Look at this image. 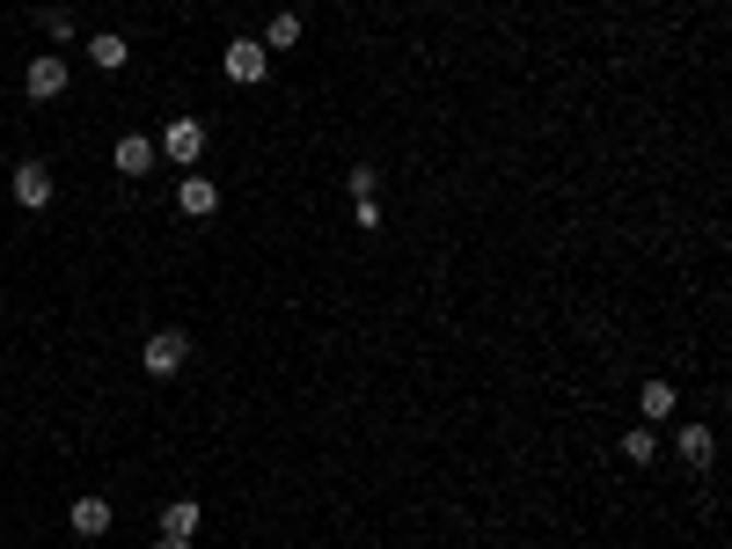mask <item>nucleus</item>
<instances>
[{"instance_id":"8","label":"nucleus","mask_w":732,"mask_h":549,"mask_svg":"<svg viewBox=\"0 0 732 549\" xmlns=\"http://www.w3.org/2000/svg\"><path fill=\"white\" fill-rule=\"evenodd\" d=\"M176 206H184L191 220H205V213H220V191L205 184V176H184V191H176Z\"/></svg>"},{"instance_id":"14","label":"nucleus","mask_w":732,"mask_h":549,"mask_svg":"<svg viewBox=\"0 0 732 549\" xmlns=\"http://www.w3.org/2000/svg\"><path fill=\"white\" fill-rule=\"evenodd\" d=\"M623 454H630V469H645V462H652V454H659V440H652V432H645V425H637L630 440H623Z\"/></svg>"},{"instance_id":"17","label":"nucleus","mask_w":732,"mask_h":549,"mask_svg":"<svg viewBox=\"0 0 732 549\" xmlns=\"http://www.w3.org/2000/svg\"><path fill=\"white\" fill-rule=\"evenodd\" d=\"M154 549H191V542H176V535H154Z\"/></svg>"},{"instance_id":"6","label":"nucleus","mask_w":732,"mask_h":549,"mask_svg":"<svg viewBox=\"0 0 732 549\" xmlns=\"http://www.w3.org/2000/svg\"><path fill=\"white\" fill-rule=\"evenodd\" d=\"M110 162H118V176H146V168L162 162V147L146 140V132H125V140L110 147Z\"/></svg>"},{"instance_id":"10","label":"nucleus","mask_w":732,"mask_h":549,"mask_svg":"<svg viewBox=\"0 0 732 549\" xmlns=\"http://www.w3.org/2000/svg\"><path fill=\"white\" fill-rule=\"evenodd\" d=\"M88 59H96V67H103V73H118V67H125V59H132V45H125L118 30H96V37H88Z\"/></svg>"},{"instance_id":"15","label":"nucleus","mask_w":732,"mask_h":549,"mask_svg":"<svg viewBox=\"0 0 732 549\" xmlns=\"http://www.w3.org/2000/svg\"><path fill=\"white\" fill-rule=\"evenodd\" d=\"M374 184H381V168H374V162H352V198H374Z\"/></svg>"},{"instance_id":"3","label":"nucleus","mask_w":732,"mask_h":549,"mask_svg":"<svg viewBox=\"0 0 732 549\" xmlns=\"http://www.w3.org/2000/svg\"><path fill=\"white\" fill-rule=\"evenodd\" d=\"M162 154H169V162H198V154H205V125L198 118H169L162 125Z\"/></svg>"},{"instance_id":"13","label":"nucleus","mask_w":732,"mask_h":549,"mask_svg":"<svg viewBox=\"0 0 732 549\" xmlns=\"http://www.w3.org/2000/svg\"><path fill=\"white\" fill-rule=\"evenodd\" d=\"M710 425H682V454H688V469H710Z\"/></svg>"},{"instance_id":"4","label":"nucleus","mask_w":732,"mask_h":549,"mask_svg":"<svg viewBox=\"0 0 732 549\" xmlns=\"http://www.w3.org/2000/svg\"><path fill=\"white\" fill-rule=\"evenodd\" d=\"M110 521H118V513H110V499H96V491L67 505V527H73V535H88V542H96V535H110Z\"/></svg>"},{"instance_id":"16","label":"nucleus","mask_w":732,"mask_h":549,"mask_svg":"<svg viewBox=\"0 0 732 549\" xmlns=\"http://www.w3.org/2000/svg\"><path fill=\"white\" fill-rule=\"evenodd\" d=\"M352 227H366V235H374V227H381V206H374V198H352Z\"/></svg>"},{"instance_id":"11","label":"nucleus","mask_w":732,"mask_h":549,"mask_svg":"<svg viewBox=\"0 0 732 549\" xmlns=\"http://www.w3.org/2000/svg\"><path fill=\"white\" fill-rule=\"evenodd\" d=\"M300 45V15H293V8H279V15H271V30H264V51H293Z\"/></svg>"},{"instance_id":"2","label":"nucleus","mask_w":732,"mask_h":549,"mask_svg":"<svg viewBox=\"0 0 732 549\" xmlns=\"http://www.w3.org/2000/svg\"><path fill=\"white\" fill-rule=\"evenodd\" d=\"M23 89H29V103L67 96V59H59V51H37V59H29V73H23Z\"/></svg>"},{"instance_id":"1","label":"nucleus","mask_w":732,"mask_h":549,"mask_svg":"<svg viewBox=\"0 0 732 549\" xmlns=\"http://www.w3.org/2000/svg\"><path fill=\"white\" fill-rule=\"evenodd\" d=\"M184 359H191V337L184 330H154L140 344V366L154 374V382H169V374H184Z\"/></svg>"},{"instance_id":"9","label":"nucleus","mask_w":732,"mask_h":549,"mask_svg":"<svg viewBox=\"0 0 732 549\" xmlns=\"http://www.w3.org/2000/svg\"><path fill=\"white\" fill-rule=\"evenodd\" d=\"M198 521H205V505H198V499H176L169 513H162V535H176V542H191V535H198Z\"/></svg>"},{"instance_id":"7","label":"nucleus","mask_w":732,"mask_h":549,"mask_svg":"<svg viewBox=\"0 0 732 549\" xmlns=\"http://www.w3.org/2000/svg\"><path fill=\"white\" fill-rule=\"evenodd\" d=\"M15 206H29V213H45V206H51V168L45 162L15 168Z\"/></svg>"},{"instance_id":"5","label":"nucleus","mask_w":732,"mask_h":549,"mask_svg":"<svg viewBox=\"0 0 732 549\" xmlns=\"http://www.w3.org/2000/svg\"><path fill=\"white\" fill-rule=\"evenodd\" d=\"M220 67H227V81H243V89H249V81H264L271 51H264V45H249V37H243V45H227V51H220Z\"/></svg>"},{"instance_id":"12","label":"nucleus","mask_w":732,"mask_h":549,"mask_svg":"<svg viewBox=\"0 0 732 549\" xmlns=\"http://www.w3.org/2000/svg\"><path fill=\"white\" fill-rule=\"evenodd\" d=\"M674 404H682V396H674V382H645V388H637V410H645V418H666Z\"/></svg>"}]
</instances>
